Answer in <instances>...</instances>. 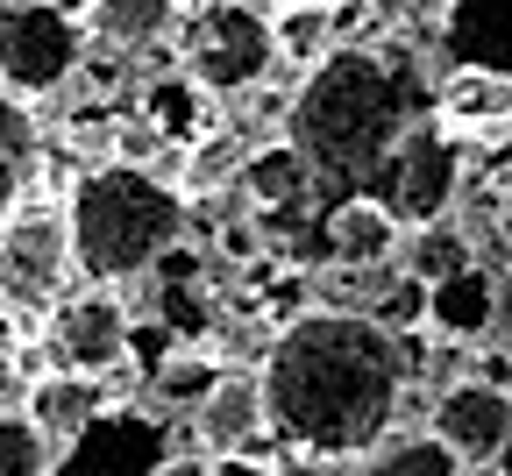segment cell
<instances>
[{
    "label": "cell",
    "instance_id": "7",
    "mask_svg": "<svg viewBox=\"0 0 512 476\" xmlns=\"http://www.w3.org/2000/svg\"><path fill=\"white\" fill-rule=\"evenodd\" d=\"M363 192H377L406 228L441 221L448 207H456V192H463V135H448L434 114H420L392 143V157L363 178Z\"/></svg>",
    "mask_w": 512,
    "mask_h": 476
},
{
    "label": "cell",
    "instance_id": "27",
    "mask_svg": "<svg viewBox=\"0 0 512 476\" xmlns=\"http://www.w3.org/2000/svg\"><path fill=\"white\" fill-rule=\"evenodd\" d=\"M164 150H178V143H171V135H164V128H157L143 107L114 121V150H107V157H121V164H157Z\"/></svg>",
    "mask_w": 512,
    "mask_h": 476
},
{
    "label": "cell",
    "instance_id": "14",
    "mask_svg": "<svg viewBox=\"0 0 512 476\" xmlns=\"http://www.w3.org/2000/svg\"><path fill=\"white\" fill-rule=\"evenodd\" d=\"M320 242L335 263H399L406 249V221L384 207L377 192H342L328 214H320Z\"/></svg>",
    "mask_w": 512,
    "mask_h": 476
},
{
    "label": "cell",
    "instance_id": "23",
    "mask_svg": "<svg viewBox=\"0 0 512 476\" xmlns=\"http://www.w3.org/2000/svg\"><path fill=\"white\" fill-rule=\"evenodd\" d=\"M456 263H470V235H463V221H420V228H406V270L413 278H441V270H456Z\"/></svg>",
    "mask_w": 512,
    "mask_h": 476
},
{
    "label": "cell",
    "instance_id": "16",
    "mask_svg": "<svg viewBox=\"0 0 512 476\" xmlns=\"http://www.w3.org/2000/svg\"><path fill=\"white\" fill-rule=\"evenodd\" d=\"M178 15H185V0H86V36L93 50H114V57H143L157 43L178 36Z\"/></svg>",
    "mask_w": 512,
    "mask_h": 476
},
{
    "label": "cell",
    "instance_id": "3",
    "mask_svg": "<svg viewBox=\"0 0 512 476\" xmlns=\"http://www.w3.org/2000/svg\"><path fill=\"white\" fill-rule=\"evenodd\" d=\"M64 221H72V263L93 285H128L150 278L157 256L185 235V192L178 178L150 164L100 157L64 192Z\"/></svg>",
    "mask_w": 512,
    "mask_h": 476
},
{
    "label": "cell",
    "instance_id": "21",
    "mask_svg": "<svg viewBox=\"0 0 512 476\" xmlns=\"http://www.w3.org/2000/svg\"><path fill=\"white\" fill-rule=\"evenodd\" d=\"M143 114L171 135L178 150H185L192 135H207V128H214V93L192 79V72H171V79H150V86H143Z\"/></svg>",
    "mask_w": 512,
    "mask_h": 476
},
{
    "label": "cell",
    "instance_id": "4",
    "mask_svg": "<svg viewBox=\"0 0 512 476\" xmlns=\"http://www.w3.org/2000/svg\"><path fill=\"white\" fill-rule=\"evenodd\" d=\"M278 43H271V8L256 0H200L178 15V72H192L214 100H242L271 79Z\"/></svg>",
    "mask_w": 512,
    "mask_h": 476
},
{
    "label": "cell",
    "instance_id": "28",
    "mask_svg": "<svg viewBox=\"0 0 512 476\" xmlns=\"http://www.w3.org/2000/svg\"><path fill=\"white\" fill-rule=\"evenodd\" d=\"M29 384H36V377L22 370V356H15V349H0V420L29 405Z\"/></svg>",
    "mask_w": 512,
    "mask_h": 476
},
{
    "label": "cell",
    "instance_id": "25",
    "mask_svg": "<svg viewBox=\"0 0 512 476\" xmlns=\"http://www.w3.org/2000/svg\"><path fill=\"white\" fill-rule=\"evenodd\" d=\"M50 469H57V448L36 434L29 413L0 420V476H50Z\"/></svg>",
    "mask_w": 512,
    "mask_h": 476
},
{
    "label": "cell",
    "instance_id": "19",
    "mask_svg": "<svg viewBox=\"0 0 512 476\" xmlns=\"http://www.w3.org/2000/svg\"><path fill=\"white\" fill-rule=\"evenodd\" d=\"M36 171H43V128H36V107L22 93L0 86V214L22 207L36 192Z\"/></svg>",
    "mask_w": 512,
    "mask_h": 476
},
{
    "label": "cell",
    "instance_id": "22",
    "mask_svg": "<svg viewBox=\"0 0 512 476\" xmlns=\"http://www.w3.org/2000/svg\"><path fill=\"white\" fill-rule=\"evenodd\" d=\"M271 43H278V64L306 72V64L335 43V15H328V0H271Z\"/></svg>",
    "mask_w": 512,
    "mask_h": 476
},
{
    "label": "cell",
    "instance_id": "10",
    "mask_svg": "<svg viewBox=\"0 0 512 476\" xmlns=\"http://www.w3.org/2000/svg\"><path fill=\"white\" fill-rule=\"evenodd\" d=\"M157 462H164V427L143 413V405L114 398L72 448H57V469L50 476H79V469H150L157 476Z\"/></svg>",
    "mask_w": 512,
    "mask_h": 476
},
{
    "label": "cell",
    "instance_id": "17",
    "mask_svg": "<svg viewBox=\"0 0 512 476\" xmlns=\"http://www.w3.org/2000/svg\"><path fill=\"white\" fill-rule=\"evenodd\" d=\"M235 185H242L249 207H306L320 178H313V164H306V150L292 135H271V143H249Z\"/></svg>",
    "mask_w": 512,
    "mask_h": 476
},
{
    "label": "cell",
    "instance_id": "24",
    "mask_svg": "<svg viewBox=\"0 0 512 476\" xmlns=\"http://www.w3.org/2000/svg\"><path fill=\"white\" fill-rule=\"evenodd\" d=\"M221 377V363L207 356V349H171V356H157V370H150V391H157V405H200V391Z\"/></svg>",
    "mask_w": 512,
    "mask_h": 476
},
{
    "label": "cell",
    "instance_id": "15",
    "mask_svg": "<svg viewBox=\"0 0 512 476\" xmlns=\"http://www.w3.org/2000/svg\"><path fill=\"white\" fill-rule=\"evenodd\" d=\"M498 278L470 256L456 270H441V278H427V327L434 334H456V342H491V327H498Z\"/></svg>",
    "mask_w": 512,
    "mask_h": 476
},
{
    "label": "cell",
    "instance_id": "2",
    "mask_svg": "<svg viewBox=\"0 0 512 476\" xmlns=\"http://www.w3.org/2000/svg\"><path fill=\"white\" fill-rule=\"evenodd\" d=\"M434 86L420 79V64L392 36H363V43H328L292 86L285 100V135L306 150L320 185H363L392 143L427 114Z\"/></svg>",
    "mask_w": 512,
    "mask_h": 476
},
{
    "label": "cell",
    "instance_id": "6",
    "mask_svg": "<svg viewBox=\"0 0 512 476\" xmlns=\"http://www.w3.org/2000/svg\"><path fill=\"white\" fill-rule=\"evenodd\" d=\"M93 50L86 22L64 0H8L0 8V86L43 100L79 79V57Z\"/></svg>",
    "mask_w": 512,
    "mask_h": 476
},
{
    "label": "cell",
    "instance_id": "20",
    "mask_svg": "<svg viewBox=\"0 0 512 476\" xmlns=\"http://www.w3.org/2000/svg\"><path fill=\"white\" fill-rule=\"evenodd\" d=\"M363 476H456L463 462H456V448H448L434 427H420V434H406V427H384L370 448H363V462H356Z\"/></svg>",
    "mask_w": 512,
    "mask_h": 476
},
{
    "label": "cell",
    "instance_id": "29",
    "mask_svg": "<svg viewBox=\"0 0 512 476\" xmlns=\"http://www.w3.org/2000/svg\"><path fill=\"white\" fill-rule=\"evenodd\" d=\"M491 235H498V249L512 256V178H505L498 199H491Z\"/></svg>",
    "mask_w": 512,
    "mask_h": 476
},
{
    "label": "cell",
    "instance_id": "5",
    "mask_svg": "<svg viewBox=\"0 0 512 476\" xmlns=\"http://www.w3.org/2000/svg\"><path fill=\"white\" fill-rule=\"evenodd\" d=\"M72 278L79 263H72L64 199H22L0 214V320H50Z\"/></svg>",
    "mask_w": 512,
    "mask_h": 476
},
{
    "label": "cell",
    "instance_id": "30",
    "mask_svg": "<svg viewBox=\"0 0 512 476\" xmlns=\"http://www.w3.org/2000/svg\"><path fill=\"white\" fill-rule=\"evenodd\" d=\"M505 391H512V377H505Z\"/></svg>",
    "mask_w": 512,
    "mask_h": 476
},
{
    "label": "cell",
    "instance_id": "1",
    "mask_svg": "<svg viewBox=\"0 0 512 476\" xmlns=\"http://www.w3.org/2000/svg\"><path fill=\"white\" fill-rule=\"evenodd\" d=\"M256 377H264L271 434L292 448V462L313 469H356L384 427H399V405L413 384L399 334L377 313L320 306V299L271 334Z\"/></svg>",
    "mask_w": 512,
    "mask_h": 476
},
{
    "label": "cell",
    "instance_id": "18",
    "mask_svg": "<svg viewBox=\"0 0 512 476\" xmlns=\"http://www.w3.org/2000/svg\"><path fill=\"white\" fill-rule=\"evenodd\" d=\"M441 43L512 72V0H441Z\"/></svg>",
    "mask_w": 512,
    "mask_h": 476
},
{
    "label": "cell",
    "instance_id": "12",
    "mask_svg": "<svg viewBox=\"0 0 512 476\" xmlns=\"http://www.w3.org/2000/svg\"><path fill=\"white\" fill-rule=\"evenodd\" d=\"M121 377H136V363L128 370H114V377H86V370H43L36 384H29V405L22 413L36 420V434L50 441V448H72L114 398H128V391H114Z\"/></svg>",
    "mask_w": 512,
    "mask_h": 476
},
{
    "label": "cell",
    "instance_id": "11",
    "mask_svg": "<svg viewBox=\"0 0 512 476\" xmlns=\"http://www.w3.org/2000/svg\"><path fill=\"white\" fill-rule=\"evenodd\" d=\"M427 114H434L448 135H463V143H477V135H498V128H512V72H498V64H477V57H456V64L434 79Z\"/></svg>",
    "mask_w": 512,
    "mask_h": 476
},
{
    "label": "cell",
    "instance_id": "26",
    "mask_svg": "<svg viewBox=\"0 0 512 476\" xmlns=\"http://www.w3.org/2000/svg\"><path fill=\"white\" fill-rule=\"evenodd\" d=\"M370 313L392 327V334L427 327V278H413V270H392V278H384V292L370 299Z\"/></svg>",
    "mask_w": 512,
    "mask_h": 476
},
{
    "label": "cell",
    "instance_id": "8",
    "mask_svg": "<svg viewBox=\"0 0 512 476\" xmlns=\"http://www.w3.org/2000/svg\"><path fill=\"white\" fill-rule=\"evenodd\" d=\"M50 363L86 377H114L136 363V320L121 306V285L86 278V292H64L50 306Z\"/></svg>",
    "mask_w": 512,
    "mask_h": 476
},
{
    "label": "cell",
    "instance_id": "9",
    "mask_svg": "<svg viewBox=\"0 0 512 476\" xmlns=\"http://www.w3.org/2000/svg\"><path fill=\"white\" fill-rule=\"evenodd\" d=\"M427 427L456 448L463 469H491V462L512 448V391L491 384V377H456V384L434 391Z\"/></svg>",
    "mask_w": 512,
    "mask_h": 476
},
{
    "label": "cell",
    "instance_id": "13",
    "mask_svg": "<svg viewBox=\"0 0 512 476\" xmlns=\"http://www.w3.org/2000/svg\"><path fill=\"white\" fill-rule=\"evenodd\" d=\"M256 434H271V413H264V377H256V370H228V363H221V377L200 391V405H192V448L214 462V455L249 448Z\"/></svg>",
    "mask_w": 512,
    "mask_h": 476
}]
</instances>
